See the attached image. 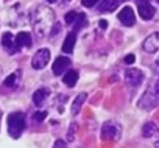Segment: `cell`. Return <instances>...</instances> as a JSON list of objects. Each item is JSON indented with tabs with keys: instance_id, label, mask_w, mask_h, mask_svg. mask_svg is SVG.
Here are the masks:
<instances>
[{
	"instance_id": "cell-1",
	"label": "cell",
	"mask_w": 159,
	"mask_h": 148,
	"mask_svg": "<svg viewBox=\"0 0 159 148\" xmlns=\"http://www.w3.org/2000/svg\"><path fill=\"white\" fill-rule=\"evenodd\" d=\"M31 24H33V30L39 38H44L47 33H50L52 27L55 25V13L45 7V5H39L31 16Z\"/></svg>"
},
{
	"instance_id": "cell-2",
	"label": "cell",
	"mask_w": 159,
	"mask_h": 148,
	"mask_svg": "<svg viewBox=\"0 0 159 148\" xmlns=\"http://www.w3.org/2000/svg\"><path fill=\"white\" fill-rule=\"evenodd\" d=\"M25 126H27V122H25L24 112L17 111V112H13V114L8 115V132H10L11 137L17 139L22 134V131L25 129Z\"/></svg>"
},
{
	"instance_id": "cell-3",
	"label": "cell",
	"mask_w": 159,
	"mask_h": 148,
	"mask_svg": "<svg viewBox=\"0 0 159 148\" xmlns=\"http://www.w3.org/2000/svg\"><path fill=\"white\" fill-rule=\"evenodd\" d=\"M120 132H122V128L119 123L108 122L102 128V139L103 140H117L120 137Z\"/></svg>"
},
{
	"instance_id": "cell-4",
	"label": "cell",
	"mask_w": 159,
	"mask_h": 148,
	"mask_svg": "<svg viewBox=\"0 0 159 148\" xmlns=\"http://www.w3.org/2000/svg\"><path fill=\"white\" fill-rule=\"evenodd\" d=\"M48 59H50V50L48 48H41V50H38L34 53V56L31 59V65H33V69L41 70V69H44L47 65Z\"/></svg>"
},
{
	"instance_id": "cell-5",
	"label": "cell",
	"mask_w": 159,
	"mask_h": 148,
	"mask_svg": "<svg viewBox=\"0 0 159 148\" xmlns=\"http://www.w3.org/2000/svg\"><path fill=\"white\" fill-rule=\"evenodd\" d=\"M125 81L131 86V87H137L142 81H143V73L139 69H128L125 72Z\"/></svg>"
},
{
	"instance_id": "cell-6",
	"label": "cell",
	"mask_w": 159,
	"mask_h": 148,
	"mask_svg": "<svg viewBox=\"0 0 159 148\" xmlns=\"http://www.w3.org/2000/svg\"><path fill=\"white\" fill-rule=\"evenodd\" d=\"M142 47H143V50H145L147 53H154V52H157V50H159V31L151 33V34L143 41Z\"/></svg>"
},
{
	"instance_id": "cell-7",
	"label": "cell",
	"mask_w": 159,
	"mask_h": 148,
	"mask_svg": "<svg viewBox=\"0 0 159 148\" xmlns=\"http://www.w3.org/2000/svg\"><path fill=\"white\" fill-rule=\"evenodd\" d=\"M157 103H159V97H157L156 94H153V92H147V94H143V97L140 98L139 108H142V109H151V108H154Z\"/></svg>"
},
{
	"instance_id": "cell-8",
	"label": "cell",
	"mask_w": 159,
	"mask_h": 148,
	"mask_svg": "<svg viewBox=\"0 0 159 148\" xmlns=\"http://www.w3.org/2000/svg\"><path fill=\"white\" fill-rule=\"evenodd\" d=\"M119 20H120L123 25H126V27H131V25H134V24H136L134 11H133L129 7H125V8H122V11L119 13Z\"/></svg>"
},
{
	"instance_id": "cell-9",
	"label": "cell",
	"mask_w": 159,
	"mask_h": 148,
	"mask_svg": "<svg viewBox=\"0 0 159 148\" xmlns=\"http://www.w3.org/2000/svg\"><path fill=\"white\" fill-rule=\"evenodd\" d=\"M69 65H70V59L69 58H66V56H59V58H56V61L53 62V73L55 75H59V73H64L67 69H69Z\"/></svg>"
},
{
	"instance_id": "cell-10",
	"label": "cell",
	"mask_w": 159,
	"mask_h": 148,
	"mask_svg": "<svg viewBox=\"0 0 159 148\" xmlns=\"http://www.w3.org/2000/svg\"><path fill=\"white\" fill-rule=\"evenodd\" d=\"M14 44H16V47H17V48H20V47H31V44H33L31 34H30V33H27V31H20V33L16 36Z\"/></svg>"
},
{
	"instance_id": "cell-11",
	"label": "cell",
	"mask_w": 159,
	"mask_h": 148,
	"mask_svg": "<svg viewBox=\"0 0 159 148\" xmlns=\"http://www.w3.org/2000/svg\"><path fill=\"white\" fill-rule=\"evenodd\" d=\"M122 2H125V0H102L100 5H98V11H100V13H111V11H114Z\"/></svg>"
},
{
	"instance_id": "cell-12",
	"label": "cell",
	"mask_w": 159,
	"mask_h": 148,
	"mask_svg": "<svg viewBox=\"0 0 159 148\" xmlns=\"http://www.w3.org/2000/svg\"><path fill=\"white\" fill-rule=\"evenodd\" d=\"M48 95H50V89H48V87H41V89H38V91L33 94V103H34L36 106H42Z\"/></svg>"
},
{
	"instance_id": "cell-13",
	"label": "cell",
	"mask_w": 159,
	"mask_h": 148,
	"mask_svg": "<svg viewBox=\"0 0 159 148\" xmlns=\"http://www.w3.org/2000/svg\"><path fill=\"white\" fill-rule=\"evenodd\" d=\"M137 11H139V16L143 19V20H150L153 16H154V8L150 5V3H140L137 7Z\"/></svg>"
},
{
	"instance_id": "cell-14",
	"label": "cell",
	"mask_w": 159,
	"mask_h": 148,
	"mask_svg": "<svg viewBox=\"0 0 159 148\" xmlns=\"http://www.w3.org/2000/svg\"><path fill=\"white\" fill-rule=\"evenodd\" d=\"M86 98H88L86 92H81V94H78V95H76V98L72 101V114H73V115H76L80 111H81V106L84 105Z\"/></svg>"
},
{
	"instance_id": "cell-15",
	"label": "cell",
	"mask_w": 159,
	"mask_h": 148,
	"mask_svg": "<svg viewBox=\"0 0 159 148\" xmlns=\"http://www.w3.org/2000/svg\"><path fill=\"white\" fill-rule=\"evenodd\" d=\"M75 42H76V33H69L66 36V41L62 42V52L64 53H72L73 47H75Z\"/></svg>"
},
{
	"instance_id": "cell-16",
	"label": "cell",
	"mask_w": 159,
	"mask_h": 148,
	"mask_svg": "<svg viewBox=\"0 0 159 148\" xmlns=\"http://www.w3.org/2000/svg\"><path fill=\"white\" fill-rule=\"evenodd\" d=\"M157 132H159V128H157V125L153 123V122H147V123L142 126V136H143V137H153V136H156Z\"/></svg>"
},
{
	"instance_id": "cell-17",
	"label": "cell",
	"mask_w": 159,
	"mask_h": 148,
	"mask_svg": "<svg viewBox=\"0 0 159 148\" xmlns=\"http://www.w3.org/2000/svg\"><path fill=\"white\" fill-rule=\"evenodd\" d=\"M19 80H20V70H16V72H13L11 75L3 81V86L5 87H10V89H14L19 84Z\"/></svg>"
},
{
	"instance_id": "cell-18",
	"label": "cell",
	"mask_w": 159,
	"mask_h": 148,
	"mask_svg": "<svg viewBox=\"0 0 159 148\" xmlns=\"http://www.w3.org/2000/svg\"><path fill=\"white\" fill-rule=\"evenodd\" d=\"M2 45H3L5 48H8L10 53H14V52L19 50V48L16 47V44H14V39H13V34H11V33H5V34H3V38H2Z\"/></svg>"
},
{
	"instance_id": "cell-19",
	"label": "cell",
	"mask_w": 159,
	"mask_h": 148,
	"mask_svg": "<svg viewBox=\"0 0 159 148\" xmlns=\"http://www.w3.org/2000/svg\"><path fill=\"white\" fill-rule=\"evenodd\" d=\"M62 81H64L66 86L73 87V86L76 84V81H78V72H76V70H69L67 73H64Z\"/></svg>"
},
{
	"instance_id": "cell-20",
	"label": "cell",
	"mask_w": 159,
	"mask_h": 148,
	"mask_svg": "<svg viewBox=\"0 0 159 148\" xmlns=\"http://www.w3.org/2000/svg\"><path fill=\"white\" fill-rule=\"evenodd\" d=\"M84 25H86V16H84V14H78V17H76L75 24H73V33L80 31Z\"/></svg>"
},
{
	"instance_id": "cell-21",
	"label": "cell",
	"mask_w": 159,
	"mask_h": 148,
	"mask_svg": "<svg viewBox=\"0 0 159 148\" xmlns=\"http://www.w3.org/2000/svg\"><path fill=\"white\" fill-rule=\"evenodd\" d=\"M76 17H78V13H76V11H69L64 19H66V24H67V25H73L75 20H76Z\"/></svg>"
},
{
	"instance_id": "cell-22",
	"label": "cell",
	"mask_w": 159,
	"mask_h": 148,
	"mask_svg": "<svg viewBox=\"0 0 159 148\" xmlns=\"http://www.w3.org/2000/svg\"><path fill=\"white\" fill-rule=\"evenodd\" d=\"M45 117H47V111H38V112L33 114V120L34 122H42Z\"/></svg>"
},
{
	"instance_id": "cell-23",
	"label": "cell",
	"mask_w": 159,
	"mask_h": 148,
	"mask_svg": "<svg viewBox=\"0 0 159 148\" xmlns=\"http://www.w3.org/2000/svg\"><path fill=\"white\" fill-rule=\"evenodd\" d=\"M98 2H100V0H81L83 7H86V8H92V7H95Z\"/></svg>"
},
{
	"instance_id": "cell-24",
	"label": "cell",
	"mask_w": 159,
	"mask_h": 148,
	"mask_svg": "<svg viewBox=\"0 0 159 148\" xmlns=\"http://www.w3.org/2000/svg\"><path fill=\"white\" fill-rule=\"evenodd\" d=\"M53 148H67V145H66V142H64V140H61V139H58V140L55 142V145H53Z\"/></svg>"
},
{
	"instance_id": "cell-25",
	"label": "cell",
	"mask_w": 159,
	"mask_h": 148,
	"mask_svg": "<svg viewBox=\"0 0 159 148\" xmlns=\"http://www.w3.org/2000/svg\"><path fill=\"white\" fill-rule=\"evenodd\" d=\"M123 61H125V62H126V64H133V62H134V61H136V58H134V55H126V56H125V59H123Z\"/></svg>"
},
{
	"instance_id": "cell-26",
	"label": "cell",
	"mask_w": 159,
	"mask_h": 148,
	"mask_svg": "<svg viewBox=\"0 0 159 148\" xmlns=\"http://www.w3.org/2000/svg\"><path fill=\"white\" fill-rule=\"evenodd\" d=\"M58 31H61V25H59V24H55V25H53V30L50 31V34H52V36H55Z\"/></svg>"
},
{
	"instance_id": "cell-27",
	"label": "cell",
	"mask_w": 159,
	"mask_h": 148,
	"mask_svg": "<svg viewBox=\"0 0 159 148\" xmlns=\"http://www.w3.org/2000/svg\"><path fill=\"white\" fill-rule=\"evenodd\" d=\"M98 24H100V28H102V30H106V27H108V22H106V20H103V19H102Z\"/></svg>"
},
{
	"instance_id": "cell-28",
	"label": "cell",
	"mask_w": 159,
	"mask_h": 148,
	"mask_svg": "<svg viewBox=\"0 0 159 148\" xmlns=\"http://www.w3.org/2000/svg\"><path fill=\"white\" fill-rule=\"evenodd\" d=\"M154 94L159 97V80L156 81V84H154Z\"/></svg>"
},
{
	"instance_id": "cell-29",
	"label": "cell",
	"mask_w": 159,
	"mask_h": 148,
	"mask_svg": "<svg viewBox=\"0 0 159 148\" xmlns=\"http://www.w3.org/2000/svg\"><path fill=\"white\" fill-rule=\"evenodd\" d=\"M136 2L140 5V3H148V0H136Z\"/></svg>"
},
{
	"instance_id": "cell-30",
	"label": "cell",
	"mask_w": 159,
	"mask_h": 148,
	"mask_svg": "<svg viewBox=\"0 0 159 148\" xmlns=\"http://www.w3.org/2000/svg\"><path fill=\"white\" fill-rule=\"evenodd\" d=\"M47 2H48V3H55V2H56V0H47Z\"/></svg>"
},
{
	"instance_id": "cell-31",
	"label": "cell",
	"mask_w": 159,
	"mask_h": 148,
	"mask_svg": "<svg viewBox=\"0 0 159 148\" xmlns=\"http://www.w3.org/2000/svg\"><path fill=\"white\" fill-rule=\"evenodd\" d=\"M154 146H156V148H159V140H157V142L154 143Z\"/></svg>"
},
{
	"instance_id": "cell-32",
	"label": "cell",
	"mask_w": 159,
	"mask_h": 148,
	"mask_svg": "<svg viewBox=\"0 0 159 148\" xmlns=\"http://www.w3.org/2000/svg\"><path fill=\"white\" fill-rule=\"evenodd\" d=\"M62 2H70V0H62Z\"/></svg>"
},
{
	"instance_id": "cell-33",
	"label": "cell",
	"mask_w": 159,
	"mask_h": 148,
	"mask_svg": "<svg viewBox=\"0 0 159 148\" xmlns=\"http://www.w3.org/2000/svg\"><path fill=\"white\" fill-rule=\"evenodd\" d=\"M0 119H2V111H0Z\"/></svg>"
},
{
	"instance_id": "cell-34",
	"label": "cell",
	"mask_w": 159,
	"mask_h": 148,
	"mask_svg": "<svg viewBox=\"0 0 159 148\" xmlns=\"http://www.w3.org/2000/svg\"><path fill=\"white\" fill-rule=\"evenodd\" d=\"M0 73H2V67H0Z\"/></svg>"
},
{
	"instance_id": "cell-35",
	"label": "cell",
	"mask_w": 159,
	"mask_h": 148,
	"mask_svg": "<svg viewBox=\"0 0 159 148\" xmlns=\"http://www.w3.org/2000/svg\"><path fill=\"white\" fill-rule=\"evenodd\" d=\"M156 2H157V3H159V0H156Z\"/></svg>"
}]
</instances>
